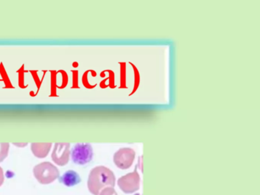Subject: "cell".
<instances>
[{
    "instance_id": "2",
    "label": "cell",
    "mask_w": 260,
    "mask_h": 195,
    "mask_svg": "<svg viewBox=\"0 0 260 195\" xmlns=\"http://www.w3.org/2000/svg\"><path fill=\"white\" fill-rule=\"evenodd\" d=\"M135 152L131 149H122L117 152L115 161L118 166L121 168H127L133 161Z\"/></svg>"
},
{
    "instance_id": "3",
    "label": "cell",
    "mask_w": 260,
    "mask_h": 195,
    "mask_svg": "<svg viewBox=\"0 0 260 195\" xmlns=\"http://www.w3.org/2000/svg\"><path fill=\"white\" fill-rule=\"evenodd\" d=\"M59 181L67 187H74L81 181L80 175L74 170H68L61 176L59 177Z\"/></svg>"
},
{
    "instance_id": "1",
    "label": "cell",
    "mask_w": 260,
    "mask_h": 195,
    "mask_svg": "<svg viewBox=\"0 0 260 195\" xmlns=\"http://www.w3.org/2000/svg\"><path fill=\"white\" fill-rule=\"evenodd\" d=\"M71 155L75 164L83 166L92 161L93 149L89 143H77L71 149Z\"/></svg>"
}]
</instances>
